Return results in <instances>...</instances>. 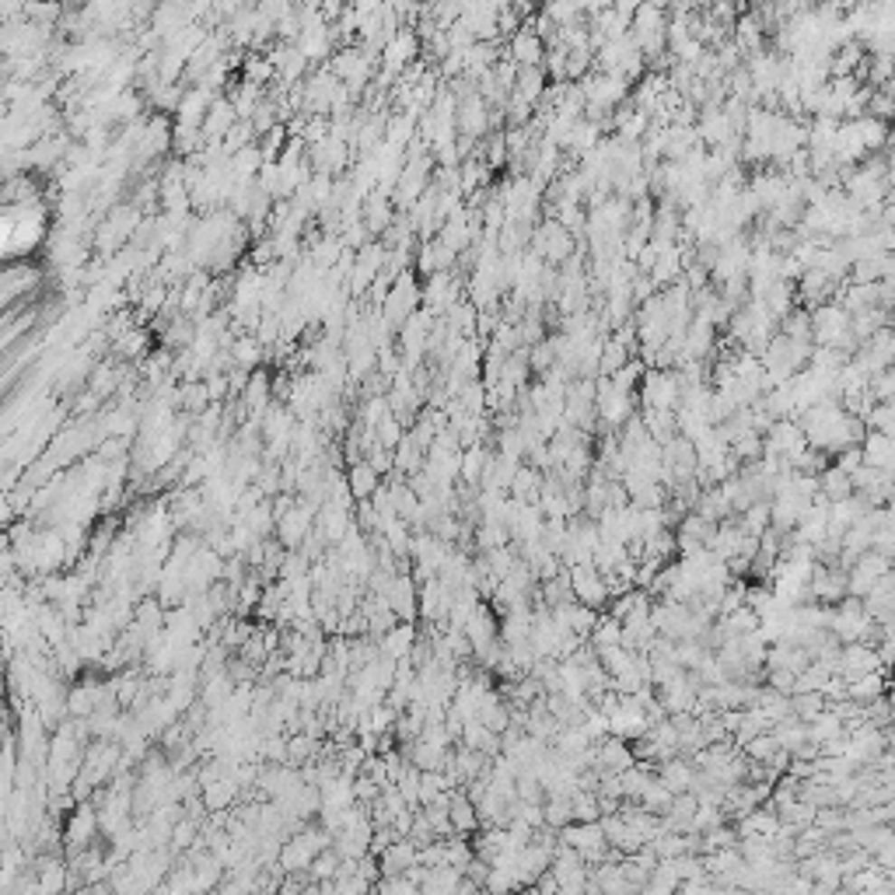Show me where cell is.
<instances>
[{
	"label": "cell",
	"instance_id": "cell-1",
	"mask_svg": "<svg viewBox=\"0 0 895 895\" xmlns=\"http://www.w3.org/2000/svg\"><path fill=\"white\" fill-rule=\"evenodd\" d=\"M636 402L644 410H679V378L675 371H644L640 385H636Z\"/></svg>",
	"mask_w": 895,
	"mask_h": 895
},
{
	"label": "cell",
	"instance_id": "cell-2",
	"mask_svg": "<svg viewBox=\"0 0 895 895\" xmlns=\"http://www.w3.org/2000/svg\"><path fill=\"white\" fill-rule=\"evenodd\" d=\"M570 570V591H574V602L584 608H591V612H602L608 608V588L602 574L595 570V563L588 560V563H578V567H567Z\"/></svg>",
	"mask_w": 895,
	"mask_h": 895
},
{
	"label": "cell",
	"instance_id": "cell-3",
	"mask_svg": "<svg viewBox=\"0 0 895 895\" xmlns=\"http://www.w3.org/2000/svg\"><path fill=\"white\" fill-rule=\"evenodd\" d=\"M455 133L458 137H469V140H483L490 133V106L483 102L479 91H469L458 99L455 108Z\"/></svg>",
	"mask_w": 895,
	"mask_h": 895
},
{
	"label": "cell",
	"instance_id": "cell-4",
	"mask_svg": "<svg viewBox=\"0 0 895 895\" xmlns=\"http://www.w3.org/2000/svg\"><path fill=\"white\" fill-rule=\"evenodd\" d=\"M885 574H892V563H889L885 556H878L868 550L864 556H857V560L850 563V570H846V595L864 598L871 588H874V580L885 578Z\"/></svg>",
	"mask_w": 895,
	"mask_h": 895
},
{
	"label": "cell",
	"instance_id": "cell-5",
	"mask_svg": "<svg viewBox=\"0 0 895 895\" xmlns=\"http://www.w3.org/2000/svg\"><path fill=\"white\" fill-rule=\"evenodd\" d=\"M808 591H812V602H818V606H836L840 598H846V570L836 563H815Z\"/></svg>",
	"mask_w": 895,
	"mask_h": 895
},
{
	"label": "cell",
	"instance_id": "cell-6",
	"mask_svg": "<svg viewBox=\"0 0 895 895\" xmlns=\"http://www.w3.org/2000/svg\"><path fill=\"white\" fill-rule=\"evenodd\" d=\"M542 56H546L542 39L532 32L528 22H522V28L507 39V60H511L514 67H542Z\"/></svg>",
	"mask_w": 895,
	"mask_h": 895
},
{
	"label": "cell",
	"instance_id": "cell-7",
	"mask_svg": "<svg viewBox=\"0 0 895 895\" xmlns=\"http://www.w3.org/2000/svg\"><path fill=\"white\" fill-rule=\"evenodd\" d=\"M630 766H636V759H633V752H630V745L623 741V738H602L598 745H595V769H602V773H626Z\"/></svg>",
	"mask_w": 895,
	"mask_h": 895
},
{
	"label": "cell",
	"instance_id": "cell-8",
	"mask_svg": "<svg viewBox=\"0 0 895 895\" xmlns=\"http://www.w3.org/2000/svg\"><path fill=\"white\" fill-rule=\"evenodd\" d=\"M598 825H602V833H606V843L619 853V857H630V853H636V850L644 846V836L633 833L619 815H602L598 818Z\"/></svg>",
	"mask_w": 895,
	"mask_h": 895
},
{
	"label": "cell",
	"instance_id": "cell-9",
	"mask_svg": "<svg viewBox=\"0 0 895 895\" xmlns=\"http://www.w3.org/2000/svg\"><path fill=\"white\" fill-rule=\"evenodd\" d=\"M692 777H696V766L689 763L685 756H675V759H668V763L655 766V780H658L668 794H685V790L692 787Z\"/></svg>",
	"mask_w": 895,
	"mask_h": 895
},
{
	"label": "cell",
	"instance_id": "cell-10",
	"mask_svg": "<svg viewBox=\"0 0 895 895\" xmlns=\"http://www.w3.org/2000/svg\"><path fill=\"white\" fill-rule=\"evenodd\" d=\"M448 822H451V833H455V836H473V833H479V815H476V805L458 787H451Z\"/></svg>",
	"mask_w": 895,
	"mask_h": 895
},
{
	"label": "cell",
	"instance_id": "cell-11",
	"mask_svg": "<svg viewBox=\"0 0 895 895\" xmlns=\"http://www.w3.org/2000/svg\"><path fill=\"white\" fill-rule=\"evenodd\" d=\"M861 458H864V466H868V469H878V473H892V462H895L892 438H885V434H874V430H868V434H864V441H861Z\"/></svg>",
	"mask_w": 895,
	"mask_h": 895
},
{
	"label": "cell",
	"instance_id": "cell-12",
	"mask_svg": "<svg viewBox=\"0 0 895 895\" xmlns=\"http://www.w3.org/2000/svg\"><path fill=\"white\" fill-rule=\"evenodd\" d=\"M417 864H420V850H417L410 840H395L392 846H385V857H382V871H385V878L406 874V871L417 868Z\"/></svg>",
	"mask_w": 895,
	"mask_h": 895
},
{
	"label": "cell",
	"instance_id": "cell-13",
	"mask_svg": "<svg viewBox=\"0 0 895 895\" xmlns=\"http://www.w3.org/2000/svg\"><path fill=\"white\" fill-rule=\"evenodd\" d=\"M542 91H546V71L542 67H518V78H514V99H522L532 106L535 112V102L542 99Z\"/></svg>",
	"mask_w": 895,
	"mask_h": 895
},
{
	"label": "cell",
	"instance_id": "cell-14",
	"mask_svg": "<svg viewBox=\"0 0 895 895\" xmlns=\"http://www.w3.org/2000/svg\"><path fill=\"white\" fill-rule=\"evenodd\" d=\"M539 494H542V473L532 469V466H522V469L514 473V483H511L507 497L514 504H535V507H539Z\"/></svg>",
	"mask_w": 895,
	"mask_h": 895
},
{
	"label": "cell",
	"instance_id": "cell-15",
	"mask_svg": "<svg viewBox=\"0 0 895 895\" xmlns=\"http://www.w3.org/2000/svg\"><path fill=\"white\" fill-rule=\"evenodd\" d=\"M885 692H889V672H871V675L846 683V700H853V703H871Z\"/></svg>",
	"mask_w": 895,
	"mask_h": 895
},
{
	"label": "cell",
	"instance_id": "cell-16",
	"mask_svg": "<svg viewBox=\"0 0 895 895\" xmlns=\"http://www.w3.org/2000/svg\"><path fill=\"white\" fill-rule=\"evenodd\" d=\"M490 458V448L486 445H473L462 448V462H458V483L466 486H476L479 490V476H483V466Z\"/></svg>",
	"mask_w": 895,
	"mask_h": 895
},
{
	"label": "cell",
	"instance_id": "cell-17",
	"mask_svg": "<svg viewBox=\"0 0 895 895\" xmlns=\"http://www.w3.org/2000/svg\"><path fill=\"white\" fill-rule=\"evenodd\" d=\"M818 494L825 497L829 504H840L846 501L850 494H853V486H850V476L840 473L836 466H829V469H822L818 473Z\"/></svg>",
	"mask_w": 895,
	"mask_h": 895
},
{
	"label": "cell",
	"instance_id": "cell-18",
	"mask_svg": "<svg viewBox=\"0 0 895 895\" xmlns=\"http://www.w3.org/2000/svg\"><path fill=\"white\" fill-rule=\"evenodd\" d=\"M542 822H546V829H567V825H574V812H570V797H563V794H550L546 801H542Z\"/></svg>",
	"mask_w": 895,
	"mask_h": 895
},
{
	"label": "cell",
	"instance_id": "cell-19",
	"mask_svg": "<svg viewBox=\"0 0 895 895\" xmlns=\"http://www.w3.org/2000/svg\"><path fill=\"white\" fill-rule=\"evenodd\" d=\"M630 361H633L630 350H626L623 343H616L612 336H606V340H602V357H598V378H612L616 371L626 368Z\"/></svg>",
	"mask_w": 895,
	"mask_h": 895
},
{
	"label": "cell",
	"instance_id": "cell-20",
	"mask_svg": "<svg viewBox=\"0 0 895 895\" xmlns=\"http://www.w3.org/2000/svg\"><path fill=\"white\" fill-rule=\"evenodd\" d=\"M619 636H623V626H619L612 616H598L595 630L588 633V644H591L595 655H598V651H608V647H619Z\"/></svg>",
	"mask_w": 895,
	"mask_h": 895
},
{
	"label": "cell",
	"instance_id": "cell-21",
	"mask_svg": "<svg viewBox=\"0 0 895 895\" xmlns=\"http://www.w3.org/2000/svg\"><path fill=\"white\" fill-rule=\"evenodd\" d=\"M829 707V700L822 696V692H801V696H790V713L801 721V724H808L812 717Z\"/></svg>",
	"mask_w": 895,
	"mask_h": 895
},
{
	"label": "cell",
	"instance_id": "cell-22",
	"mask_svg": "<svg viewBox=\"0 0 895 895\" xmlns=\"http://www.w3.org/2000/svg\"><path fill=\"white\" fill-rule=\"evenodd\" d=\"M672 797H675V794H668V790L661 787L658 780L651 777V784L644 787V794H640V801H636V805H640L644 812H651V815H664V812H668V805H672Z\"/></svg>",
	"mask_w": 895,
	"mask_h": 895
},
{
	"label": "cell",
	"instance_id": "cell-23",
	"mask_svg": "<svg viewBox=\"0 0 895 895\" xmlns=\"http://www.w3.org/2000/svg\"><path fill=\"white\" fill-rule=\"evenodd\" d=\"M777 752H780V745H777V738L769 735V731L741 745V756H745L749 763H769V759H773Z\"/></svg>",
	"mask_w": 895,
	"mask_h": 895
},
{
	"label": "cell",
	"instance_id": "cell-24",
	"mask_svg": "<svg viewBox=\"0 0 895 895\" xmlns=\"http://www.w3.org/2000/svg\"><path fill=\"white\" fill-rule=\"evenodd\" d=\"M570 812H574V822H578V825H584V822H598V818H602L595 794H584V790H578V794L570 797Z\"/></svg>",
	"mask_w": 895,
	"mask_h": 895
},
{
	"label": "cell",
	"instance_id": "cell-25",
	"mask_svg": "<svg viewBox=\"0 0 895 895\" xmlns=\"http://www.w3.org/2000/svg\"><path fill=\"white\" fill-rule=\"evenodd\" d=\"M410 647H413V626L406 623V626H395L389 636H385V651H389V658H406L410 655Z\"/></svg>",
	"mask_w": 895,
	"mask_h": 895
},
{
	"label": "cell",
	"instance_id": "cell-26",
	"mask_svg": "<svg viewBox=\"0 0 895 895\" xmlns=\"http://www.w3.org/2000/svg\"><path fill=\"white\" fill-rule=\"evenodd\" d=\"M382 895H420V885H413L406 874H395L382 881Z\"/></svg>",
	"mask_w": 895,
	"mask_h": 895
},
{
	"label": "cell",
	"instance_id": "cell-27",
	"mask_svg": "<svg viewBox=\"0 0 895 895\" xmlns=\"http://www.w3.org/2000/svg\"><path fill=\"white\" fill-rule=\"evenodd\" d=\"M864 466V458H861V448H843V451H836V469L840 473H853V469H861Z\"/></svg>",
	"mask_w": 895,
	"mask_h": 895
},
{
	"label": "cell",
	"instance_id": "cell-28",
	"mask_svg": "<svg viewBox=\"0 0 895 895\" xmlns=\"http://www.w3.org/2000/svg\"><path fill=\"white\" fill-rule=\"evenodd\" d=\"M353 490H357V494H371V490H374V473H371V469H357V473H353Z\"/></svg>",
	"mask_w": 895,
	"mask_h": 895
},
{
	"label": "cell",
	"instance_id": "cell-29",
	"mask_svg": "<svg viewBox=\"0 0 895 895\" xmlns=\"http://www.w3.org/2000/svg\"><path fill=\"white\" fill-rule=\"evenodd\" d=\"M382 441H385V445H395V441H399V427L392 423V417H389V423L382 427Z\"/></svg>",
	"mask_w": 895,
	"mask_h": 895
},
{
	"label": "cell",
	"instance_id": "cell-30",
	"mask_svg": "<svg viewBox=\"0 0 895 895\" xmlns=\"http://www.w3.org/2000/svg\"><path fill=\"white\" fill-rule=\"evenodd\" d=\"M518 895H522V892H518Z\"/></svg>",
	"mask_w": 895,
	"mask_h": 895
}]
</instances>
